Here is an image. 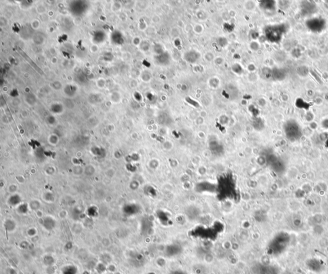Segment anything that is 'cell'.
<instances>
[{"label": "cell", "mask_w": 328, "mask_h": 274, "mask_svg": "<svg viewBox=\"0 0 328 274\" xmlns=\"http://www.w3.org/2000/svg\"><path fill=\"white\" fill-rule=\"evenodd\" d=\"M21 201V197L18 196V195H13L12 196H11L10 197V199L9 200V203L13 206H17L19 204H20Z\"/></svg>", "instance_id": "ba28073f"}, {"label": "cell", "mask_w": 328, "mask_h": 274, "mask_svg": "<svg viewBox=\"0 0 328 274\" xmlns=\"http://www.w3.org/2000/svg\"><path fill=\"white\" fill-rule=\"evenodd\" d=\"M324 126H324V127L328 128V120H327V121H325V122H324Z\"/></svg>", "instance_id": "2e32d148"}, {"label": "cell", "mask_w": 328, "mask_h": 274, "mask_svg": "<svg viewBox=\"0 0 328 274\" xmlns=\"http://www.w3.org/2000/svg\"><path fill=\"white\" fill-rule=\"evenodd\" d=\"M44 263L47 266H51L53 264L54 259L51 255H46V256L44 257Z\"/></svg>", "instance_id": "30bf717a"}, {"label": "cell", "mask_w": 328, "mask_h": 274, "mask_svg": "<svg viewBox=\"0 0 328 274\" xmlns=\"http://www.w3.org/2000/svg\"><path fill=\"white\" fill-rule=\"evenodd\" d=\"M306 25L313 33H320L326 26V22L323 18L314 17L306 21Z\"/></svg>", "instance_id": "3957f363"}, {"label": "cell", "mask_w": 328, "mask_h": 274, "mask_svg": "<svg viewBox=\"0 0 328 274\" xmlns=\"http://www.w3.org/2000/svg\"><path fill=\"white\" fill-rule=\"evenodd\" d=\"M5 225L6 230H9V231H12V230H13L16 228L15 223H14L12 220H6Z\"/></svg>", "instance_id": "9c48e42d"}, {"label": "cell", "mask_w": 328, "mask_h": 274, "mask_svg": "<svg viewBox=\"0 0 328 274\" xmlns=\"http://www.w3.org/2000/svg\"><path fill=\"white\" fill-rule=\"evenodd\" d=\"M105 267H104V266L103 264H99L98 265V271H100L101 270V272H103L104 270H105Z\"/></svg>", "instance_id": "9a60e30c"}, {"label": "cell", "mask_w": 328, "mask_h": 274, "mask_svg": "<svg viewBox=\"0 0 328 274\" xmlns=\"http://www.w3.org/2000/svg\"><path fill=\"white\" fill-rule=\"evenodd\" d=\"M287 75L285 71H283L282 68H276L272 70V77L275 80L282 81L286 78Z\"/></svg>", "instance_id": "5b68a950"}, {"label": "cell", "mask_w": 328, "mask_h": 274, "mask_svg": "<svg viewBox=\"0 0 328 274\" xmlns=\"http://www.w3.org/2000/svg\"><path fill=\"white\" fill-rule=\"evenodd\" d=\"M55 221L51 217L45 218L44 222H43V225H44V227L47 230L53 229L55 227Z\"/></svg>", "instance_id": "8992f818"}, {"label": "cell", "mask_w": 328, "mask_h": 274, "mask_svg": "<svg viewBox=\"0 0 328 274\" xmlns=\"http://www.w3.org/2000/svg\"><path fill=\"white\" fill-rule=\"evenodd\" d=\"M302 12L304 15H310L317 10V6L313 2L303 1L301 4Z\"/></svg>", "instance_id": "277c9868"}, {"label": "cell", "mask_w": 328, "mask_h": 274, "mask_svg": "<svg viewBox=\"0 0 328 274\" xmlns=\"http://www.w3.org/2000/svg\"><path fill=\"white\" fill-rule=\"evenodd\" d=\"M320 245L321 246V247H325L326 248L328 246V240H326V238H322L321 240L320 241Z\"/></svg>", "instance_id": "5bb4252c"}, {"label": "cell", "mask_w": 328, "mask_h": 274, "mask_svg": "<svg viewBox=\"0 0 328 274\" xmlns=\"http://www.w3.org/2000/svg\"><path fill=\"white\" fill-rule=\"evenodd\" d=\"M327 71H328V64H327Z\"/></svg>", "instance_id": "ac0fdd59"}, {"label": "cell", "mask_w": 328, "mask_h": 274, "mask_svg": "<svg viewBox=\"0 0 328 274\" xmlns=\"http://www.w3.org/2000/svg\"><path fill=\"white\" fill-rule=\"evenodd\" d=\"M324 231V229L320 225H315L314 227V232L317 234H321Z\"/></svg>", "instance_id": "4fadbf2b"}, {"label": "cell", "mask_w": 328, "mask_h": 274, "mask_svg": "<svg viewBox=\"0 0 328 274\" xmlns=\"http://www.w3.org/2000/svg\"><path fill=\"white\" fill-rule=\"evenodd\" d=\"M87 213L90 217H96V216L98 215V210H97V208L96 207L92 206L88 209Z\"/></svg>", "instance_id": "8fae6325"}, {"label": "cell", "mask_w": 328, "mask_h": 274, "mask_svg": "<svg viewBox=\"0 0 328 274\" xmlns=\"http://www.w3.org/2000/svg\"><path fill=\"white\" fill-rule=\"evenodd\" d=\"M78 268L74 265H67L62 269V274H77Z\"/></svg>", "instance_id": "52a82bcc"}, {"label": "cell", "mask_w": 328, "mask_h": 274, "mask_svg": "<svg viewBox=\"0 0 328 274\" xmlns=\"http://www.w3.org/2000/svg\"><path fill=\"white\" fill-rule=\"evenodd\" d=\"M284 132L287 138L290 140H297L301 136L299 126L294 121H288L284 125Z\"/></svg>", "instance_id": "7a4b0ae2"}, {"label": "cell", "mask_w": 328, "mask_h": 274, "mask_svg": "<svg viewBox=\"0 0 328 274\" xmlns=\"http://www.w3.org/2000/svg\"><path fill=\"white\" fill-rule=\"evenodd\" d=\"M28 210V209L27 205L25 204L19 205V208H18V211H19V212L21 213H22V214L26 213Z\"/></svg>", "instance_id": "7c38bea8"}, {"label": "cell", "mask_w": 328, "mask_h": 274, "mask_svg": "<svg viewBox=\"0 0 328 274\" xmlns=\"http://www.w3.org/2000/svg\"><path fill=\"white\" fill-rule=\"evenodd\" d=\"M326 250H327V252H328V246L326 247Z\"/></svg>", "instance_id": "e0dca14e"}, {"label": "cell", "mask_w": 328, "mask_h": 274, "mask_svg": "<svg viewBox=\"0 0 328 274\" xmlns=\"http://www.w3.org/2000/svg\"><path fill=\"white\" fill-rule=\"evenodd\" d=\"M287 31L285 25L279 24L269 26L266 28V37L271 42H279L283 37L284 34Z\"/></svg>", "instance_id": "6da1fadb"}]
</instances>
